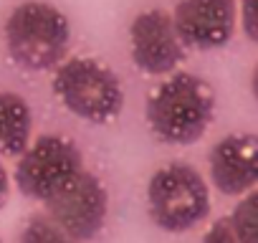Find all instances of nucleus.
Returning <instances> with one entry per match:
<instances>
[{
	"instance_id": "f257e3e1",
	"label": "nucleus",
	"mask_w": 258,
	"mask_h": 243,
	"mask_svg": "<svg viewBox=\"0 0 258 243\" xmlns=\"http://www.w3.org/2000/svg\"><path fill=\"white\" fill-rule=\"evenodd\" d=\"M213 89L192 74H175L152 91L147 101V125L167 145L198 142L213 122Z\"/></svg>"
},
{
	"instance_id": "9b49d317",
	"label": "nucleus",
	"mask_w": 258,
	"mask_h": 243,
	"mask_svg": "<svg viewBox=\"0 0 258 243\" xmlns=\"http://www.w3.org/2000/svg\"><path fill=\"white\" fill-rule=\"evenodd\" d=\"M21 243H76V240L48 215H33L23 228Z\"/></svg>"
},
{
	"instance_id": "20e7f679",
	"label": "nucleus",
	"mask_w": 258,
	"mask_h": 243,
	"mask_svg": "<svg viewBox=\"0 0 258 243\" xmlns=\"http://www.w3.org/2000/svg\"><path fill=\"white\" fill-rule=\"evenodd\" d=\"M147 205L150 218L162 230L182 233L208 215L210 193L195 167L185 162H170L150 177Z\"/></svg>"
},
{
	"instance_id": "423d86ee",
	"label": "nucleus",
	"mask_w": 258,
	"mask_h": 243,
	"mask_svg": "<svg viewBox=\"0 0 258 243\" xmlns=\"http://www.w3.org/2000/svg\"><path fill=\"white\" fill-rule=\"evenodd\" d=\"M21 155L16 183L33 200H46L84 167L79 147L61 135H43L33 145L28 142Z\"/></svg>"
},
{
	"instance_id": "39448f33",
	"label": "nucleus",
	"mask_w": 258,
	"mask_h": 243,
	"mask_svg": "<svg viewBox=\"0 0 258 243\" xmlns=\"http://www.w3.org/2000/svg\"><path fill=\"white\" fill-rule=\"evenodd\" d=\"M46 215L74 240H91L101 233L109 213V195L101 180L84 167L46 200Z\"/></svg>"
},
{
	"instance_id": "0eeeda50",
	"label": "nucleus",
	"mask_w": 258,
	"mask_h": 243,
	"mask_svg": "<svg viewBox=\"0 0 258 243\" xmlns=\"http://www.w3.org/2000/svg\"><path fill=\"white\" fill-rule=\"evenodd\" d=\"M132 61L150 76L170 74L185 58V43L167 11H145L129 26Z\"/></svg>"
},
{
	"instance_id": "9d476101",
	"label": "nucleus",
	"mask_w": 258,
	"mask_h": 243,
	"mask_svg": "<svg viewBox=\"0 0 258 243\" xmlns=\"http://www.w3.org/2000/svg\"><path fill=\"white\" fill-rule=\"evenodd\" d=\"M31 109L23 96L0 91V155H21L31 142Z\"/></svg>"
},
{
	"instance_id": "6e6552de",
	"label": "nucleus",
	"mask_w": 258,
	"mask_h": 243,
	"mask_svg": "<svg viewBox=\"0 0 258 243\" xmlns=\"http://www.w3.org/2000/svg\"><path fill=\"white\" fill-rule=\"evenodd\" d=\"M235 0H180L172 13L182 43L203 51L225 46L235 33Z\"/></svg>"
},
{
	"instance_id": "ddd939ff",
	"label": "nucleus",
	"mask_w": 258,
	"mask_h": 243,
	"mask_svg": "<svg viewBox=\"0 0 258 243\" xmlns=\"http://www.w3.org/2000/svg\"><path fill=\"white\" fill-rule=\"evenodd\" d=\"M243 6V28L250 41H255V0H240Z\"/></svg>"
},
{
	"instance_id": "f8f14e48",
	"label": "nucleus",
	"mask_w": 258,
	"mask_h": 243,
	"mask_svg": "<svg viewBox=\"0 0 258 243\" xmlns=\"http://www.w3.org/2000/svg\"><path fill=\"white\" fill-rule=\"evenodd\" d=\"M203 243H253V240H248V238L233 225L230 215H225V218H218V220L208 228Z\"/></svg>"
},
{
	"instance_id": "1a4fd4ad",
	"label": "nucleus",
	"mask_w": 258,
	"mask_h": 243,
	"mask_svg": "<svg viewBox=\"0 0 258 243\" xmlns=\"http://www.w3.org/2000/svg\"><path fill=\"white\" fill-rule=\"evenodd\" d=\"M210 177L223 195L250 193L258 180L255 135H228L210 150Z\"/></svg>"
},
{
	"instance_id": "7ed1b4c3",
	"label": "nucleus",
	"mask_w": 258,
	"mask_h": 243,
	"mask_svg": "<svg viewBox=\"0 0 258 243\" xmlns=\"http://www.w3.org/2000/svg\"><path fill=\"white\" fill-rule=\"evenodd\" d=\"M53 94L61 104L94 125H106L116 119L124 106V89L119 76L96 58H71L56 69Z\"/></svg>"
},
{
	"instance_id": "4468645a",
	"label": "nucleus",
	"mask_w": 258,
	"mask_h": 243,
	"mask_svg": "<svg viewBox=\"0 0 258 243\" xmlns=\"http://www.w3.org/2000/svg\"><path fill=\"white\" fill-rule=\"evenodd\" d=\"M8 193H11V180H8V172H6V167L0 165V208L6 205V200H8Z\"/></svg>"
},
{
	"instance_id": "f03ea898",
	"label": "nucleus",
	"mask_w": 258,
	"mask_h": 243,
	"mask_svg": "<svg viewBox=\"0 0 258 243\" xmlns=\"http://www.w3.org/2000/svg\"><path fill=\"white\" fill-rule=\"evenodd\" d=\"M6 48L23 71H48L63 61L71 41L69 18L51 3L26 0L6 18Z\"/></svg>"
}]
</instances>
